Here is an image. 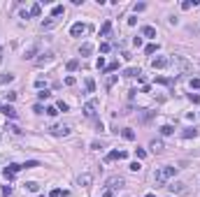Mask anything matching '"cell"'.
Returning a JSON list of instances; mask_svg holds the SVG:
<instances>
[{"label":"cell","instance_id":"6da1fadb","mask_svg":"<svg viewBox=\"0 0 200 197\" xmlns=\"http://www.w3.org/2000/svg\"><path fill=\"white\" fill-rule=\"evenodd\" d=\"M175 174H177V167L165 165V167H161V169H156L154 178H156V183H158V186H163V183H168V181H170V178H172Z\"/></svg>","mask_w":200,"mask_h":197},{"label":"cell","instance_id":"7a4b0ae2","mask_svg":"<svg viewBox=\"0 0 200 197\" xmlns=\"http://www.w3.org/2000/svg\"><path fill=\"white\" fill-rule=\"evenodd\" d=\"M170 65H177L181 72H191V70H193V65L186 61V58H181V56H172V58H170Z\"/></svg>","mask_w":200,"mask_h":197},{"label":"cell","instance_id":"3957f363","mask_svg":"<svg viewBox=\"0 0 200 197\" xmlns=\"http://www.w3.org/2000/svg\"><path fill=\"white\" fill-rule=\"evenodd\" d=\"M105 186H107V190H112V193H114L116 188H121V186H123V176H119V174L109 176V178H107V183H105Z\"/></svg>","mask_w":200,"mask_h":197},{"label":"cell","instance_id":"277c9868","mask_svg":"<svg viewBox=\"0 0 200 197\" xmlns=\"http://www.w3.org/2000/svg\"><path fill=\"white\" fill-rule=\"evenodd\" d=\"M96 109H98V100H89V102L84 104V109H81V111H84L86 118H93V116H96Z\"/></svg>","mask_w":200,"mask_h":197},{"label":"cell","instance_id":"5b68a950","mask_svg":"<svg viewBox=\"0 0 200 197\" xmlns=\"http://www.w3.org/2000/svg\"><path fill=\"white\" fill-rule=\"evenodd\" d=\"M37 51H40V44H31L26 51H23V61H35V56H37Z\"/></svg>","mask_w":200,"mask_h":197},{"label":"cell","instance_id":"8992f818","mask_svg":"<svg viewBox=\"0 0 200 197\" xmlns=\"http://www.w3.org/2000/svg\"><path fill=\"white\" fill-rule=\"evenodd\" d=\"M51 135L54 137H68L70 135V125H54V128H49Z\"/></svg>","mask_w":200,"mask_h":197},{"label":"cell","instance_id":"52a82bcc","mask_svg":"<svg viewBox=\"0 0 200 197\" xmlns=\"http://www.w3.org/2000/svg\"><path fill=\"white\" fill-rule=\"evenodd\" d=\"M170 65V58L165 56H158V58H151V67L154 70H161V67H168Z\"/></svg>","mask_w":200,"mask_h":197},{"label":"cell","instance_id":"ba28073f","mask_svg":"<svg viewBox=\"0 0 200 197\" xmlns=\"http://www.w3.org/2000/svg\"><path fill=\"white\" fill-rule=\"evenodd\" d=\"M170 193H175V195H186L189 193V188H186V183H170Z\"/></svg>","mask_w":200,"mask_h":197},{"label":"cell","instance_id":"9c48e42d","mask_svg":"<svg viewBox=\"0 0 200 197\" xmlns=\"http://www.w3.org/2000/svg\"><path fill=\"white\" fill-rule=\"evenodd\" d=\"M19 169H23L21 165H9V167H5V178H7V181H12V178L16 176V172Z\"/></svg>","mask_w":200,"mask_h":197},{"label":"cell","instance_id":"30bf717a","mask_svg":"<svg viewBox=\"0 0 200 197\" xmlns=\"http://www.w3.org/2000/svg\"><path fill=\"white\" fill-rule=\"evenodd\" d=\"M123 158H128V153L126 151H112V153H107V162H112V160H123Z\"/></svg>","mask_w":200,"mask_h":197},{"label":"cell","instance_id":"8fae6325","mask_svg":"<svg viewBox=\"0 0 200 197\" xmlns=\"http://www.w3.org/2000/svg\"><path fill=\"white\" fill-rule=\"evenodd\" d=\"M54 61V53H40V58H35V63L42 67V65H47V63H51Z\"/></svg>","mask_w":200,"mask_h":197},{"label":"cell","instance_id":"7c38bea8","mask_svg":"<svg viewBox=\"0 0 200 197\" xmlns=\"http://www.w3.org/2000/svg\"><path fill=\"white\" fill-rule=\"evenodd\" d=\"M86 30H89V28H86L84 23H75V26L70 28V33H72V37H79V35H81V33H86Z\"/></svg>","mask_w":200,"mask_h":197},{"label":"cell","instance_id":"4fadbf2b","mask_svg":"<svg viewBox=\"0 0 200 197\" xmlns=\"http://www.w3.org/2000/svg\"><path fill=\"white\" fill-rule=\"evenodd\" d=\"M54 26H58V19H44L42 23H40V28H42V30H51Z\"/></svg>","mask_w":200,"mask_h":197},{"label":"cell","instance_id":"5bb4252c","mask_svg":"<svg viewBox=\"0 0 200 197\" xmlns=\"http://www.w3.org/2000/svg\"><path fill=\"white\" fill-rule=\"evenodd\" d=\"M93 53V44H89V42H84V44L79 46V56H91Z\"/></svg>","mask_w":200,"mask_h":197},{"label":"cell","instance_id":"9a60e30c","mask_svg":"<svg viewBox=\"0 0 200 197\" xmlns=\"http://www.w3.org/2000/svg\"><path fill=\"white\" fill-rule=\"evenodd\" d=\"M142 37H156V28L154 26H142Z\"/></svg>","mask_w":200,"mask_h":197},{"label":"cell","instance_id":"2e32d148","mask_svg":"<svg viewBox=\"0 0 200 197\" xmlns=\"http://www.w3.org/2000/svg\"><path fill=\"white\" fill-rule=\"evenodd\" d=\"M77 181H79V186L89 188V186H91V181H93V176H91V174H81V176L77 178Z\"/></svg>","mask_w":200,"mask_h":197},{"label":"cell","instance_id":"e0dca14e","mask_svg":"<svg viewBox=\"0 0 200 197\" xmlns=\"http://www.w3.org/2000/svg\"><path fill=\"white\" fill-rule=\"evenodd\" d=\"M149 148H151L154 153H161V151H163V141H161V139H151Z\"/></svg>","mask_w":200,"mask_h":197},{"label":"cell","instance_id":"ac0fdd59","mask_svg":"<svg viewBox=\"0 0 200 197\" xmlns=\"http://www.w3.org/2000/svg\"><path fill=\"white\" fill-rule=\"evenodd\" d=\"M196 135H198L196 128H184L181 130V137H184V139H191V137H196Z\"/></svg>","mask_w":200,"mask_h":197},{"label":"cell","instance_id":"d6986e66","mask_svg":"<svg viewBox=\"0 0 200 197\" xmlns=\"http://www.w3.org/2000/svg\"><path fill=\"white\" fill-rule=\"evenodd\" d=\"M28 14H31V16H40V14H42V5H40V3H35L33 7L28 9Z\"/></svg>","mask_w":200,"mask_h":197},{"label":"cell","instance_id":"ffe728a7","mask_svg":"<svg viewBox=\"0 0 200 197\" xmlns=\"http://www.w3.org/2000/svg\"><path fill=\"white\" fill-rule=\"evenodd\" d=\"M3 114L7 116V118H16V111H14V107H9V104H5V107H3Z\"/></svg>","mask_w":200,"mask_h":197},{"label":"cell","instance_id":"44dd1931","mask_svg":"<svg viewBox=\"0 0 200 197\" xmlns=\"http://www.w3.org/2000/svg\"><path fill=\"white\" fill-rule=\"evenodd\" d=\"M142 72H140V67H128L126 72H123V77H128V79H131V77H140Z\"/></svg>","mask_w":200,"mask_h":197},{"label":"cell","instance_id":"7402d4cb","mask_svg":"<svg viewBox=\"0 0 200 197\" xmlns=\"http://www.w3.org/2000/svg\"><path fill=\"white\" fill-rule=\"evenodd\" d=\"M121 135H123V139H128V141H133L135 139V132L131 128H126V130H121Z\"/></svg>","mask_w":200,"mask_h":197},{"label":"cell","instance_id":"603a6c76","mask_svg":"<svg viewBox=\"0 0 200 197\" xmlns=\"http://www.w3.org/2000/svg\"><path fill=\"white\" fill-rule=\"evenodd\" d=\"M49 197H68V190H61V188H54Z\"/></svg>","mask_w":200,"mask_h":197},{"label":"cell","instance_id":"cb8c5ba5","mask_svg":"<svg viewBox=\"0 0 200 197\" xmlns=\"http://www.w3.org/2000/svg\"><path fill=\"white\" fill-rule=\"evenodd\" d=\"M196 0H184V3H181V9H186V12H189V9H193V7H196Z\"/></svg>","mask_w":200,"mask_h":197},{"label":"cell","instance_id":"d4e9b609","mask_svg":"<svg viewBox=\"0 0 200 197\" xmlns=\"http://www.w3.org/2000/svg\"><path fill=\"white\" fill-rule=\"evenodd\" d=\"M63 12H65V9H63V5H56V7L51 9V19H56V16H61Z\"/></svg>","mask_w":200,"mask_h":197},{"label":"cell","instance_id":"484cf974","mask_svg":"<svg viewBox=\"0 0 200 197\" xmlns=\"http://www.w3.org/2000/svg\"><path fill=\"white\" fill-rule=\"evenodd\" d=\"M79 67V61L77 58H72V61H68V72H75V70Z\"/></svg>","mask_w":200,"mask_h":197},{"label":"cell","instance_id":"4316f807","mask_svg":"<svg viewBox=\"0 0 200 197\" xmlns=\"http://www.w3.org/2000/svg\"><path fill=\"white\" fill-rule=\"evenodd\" d=\"M21 167H23V169H35V167H40V162H37V160H28V162H23Z\"/></svg>","mask_w":200,"mask_h":197},{"label":"cell","instance_id":"83f0119b","mask_svg":"<svg viewBox=\"0 0 200 197\" xmlns=\"http://www.w3.org/2000/svg\"><path fill=\"white\" fill-rule=\"evenodd\" d=\"M109 30H112V21H105V23H103V28H100V35H107Z\"/></svg>","mask_w":200,"mask_h":197},{"label":"cell","instance_id":"f1b7e54d","mask_svg":"<svg viewBox=\"0 0 200 197\" xmlns=\"http://www.w3.org/2000/svg\"><path fill=\"white\" fill-rule=\"evenodd\" d=\"M26 188L31 190V193H37V190H40V186H37L35 181H28V183H26Z\"/></svg>","mask_w":200,"mask_h":197},{"label":"cell","instance_id":"f546056e","mask_svg":"<svg viewBox=\"0 0 200 197\" xmlns=\"http://www.w3.org/2000/svg\"><path fill=\"white\" fill-rule=\"evenodd\" d=\"M12 79H14V74H9V72L7 74H0V83H9Z\"/></svg>","mask_w":200,"mask_h":197},{"label":"cell","instance_id":"4dcf8cb0","mask_svg":"<svg viewBox=\"0 0 200 197\" xmlns=\"http://www.w3.org/2000/svg\"><path fill=\"white\" fill-rule=\"evenodd\" d=\"M172 132H175L172 125H163V128H161V135H172Z\"/></svg>","mask_w":200,"mask_h":197},{"label":"cell","instance_id":"1f68e13d","mask_svg":"<svg viewBox=\"0 0 200 197\" xmlns=\"http://www.w3.org/2000/svg\"><path fill=\"white\" fill-rule=\"evenodd\" d=\"M128 169H131V172H140V169H142V165H140L137 160H135V162H131V165H128Z\"/></svg>","mask_w":200,"mask_h":197},{"label":"cell","instance_id":"d6a6232c","mask_svg":"<svg viewBox=\"0 0 200 197\" xmlns=\"http://www.w3.org/2000/svg\"><path fill=\"white\" fill-rule=\"evenodd\" d=\"M84 86H86V91H89V93H93V88H96V83H93V79H86V83H84Z\"/></svg>","mask_w":200,"mask_h":197},{"label":"cell","instance_id":"836d02e7","mask_svg":"<svg viewBox=\"0 0 200 197\" xmlns=\"http://www.w3.org/2000/svg\"><path fill=\"white\" fill-rule=\"evenodd\" d=\"M116 79H119V77H116V74L107 77V88H112V86H114V83H116Z\"/></svg>","mask_w":200,"mask_h":197},{"label":"cell","instance_id":"e575fe53","mask_svg":"<svg viewBox=\"0 0 200 197\" xmlns=\"http://www.w3.org/2000/svg\"><path fill=\"white\" fill-rule=\"evenodd\" d=\"M135 156L142 160V158H147V151H144V148H135Z\"/></svg>","mask_w":200,"mask_h":197},{"label":"cell","instance_id":"d590c367","mask_svg":"<svg viewBox=\"0 0 200 197\" xmlns=\"http://www.w3.org/2000/svg\"><path fill=\"white\" fill-rule=\"evenodd\" d=\"M133 9H135V14H137V12H144V9H147V5H144V3H137Z\"/></svg>","mask_w":200,"mask_h":197},{"label":"cell","instance_id":"8d00e7d4","mask_svg":"<svg viewBox=\"0 0 200 197\" xmlns=\"http://www.w3.org/2000/svg\"><path fill=\"white\" fill-rule=\"evenodd\" d=\"M144 51H147V53H154V51H158V44H147Z\"/></svg>","mask_w":200,"mask_h":197},{"label":"cell","instance_id":"74e56055","mask_svg":"<svg viewBox=\"0 0 200 197\" xmlns=\"http://www.w3.org/2000/svg\"><path fill=\"white\" fill-rule=\"evenodd\" d=\"M114 70H119V63H116V61L107 65V72H114Z\"/></svg>","mask_w":200,"mask_h":197},{"label":"cell","instance_id":"f35d334b","mask_svg":"<svg viewBox=\"0 0 200 197\" xmlns=\"http://www.w3.org/2000/svg\"><path fill=\"white\" fill-rule=\"evenodd\" d=\"M56 109H58V111H68V104H65V102H63V100H61V102L56 104Z\"/></svg>","mask_w":200,"mask_h":197},{"label":"cell","instance_id":"ab89813d","mask_svg":"<svg viewBox=\"0 0 200 197\" xmlns=\"http://www.w3.org/2000/svg\"><path fill=\"white\" fill-rule=\"evenodd\" d=\"M75 83H77V79H75V77H68V79H65V86H75Z\"/></svg>","mask_w":200,"mask_h":197},{"label":"cell","instance_id":"60d3db41","mask_svg":"<svg viewBox=\"0 0 200 197\" xmlns=\"http://www.w3.org/2000/svg\"><path fill=\"white\" fill-rule=\"evenodd\" d=\"M47 114H49V116H56L58 109H56V107H49V109H47Z\"/></svg>","mask_w":200,"mask_h":197},{"label":"cell","instance_id":"b9f144b4","mask_svg":"<svg viewBox=\"0 0 200 197\" xmlns=\"http://www.w3.org/2000/svg\"><path fill=\"white\" fill-rule=\"evenodd\" d=\"M3 195H5V197H9V195H12V188H9V186H5V188H3Z\"/></svg>","mask_w":200,"mask_h":197},{"label":"cell","instance_id":"7bdbcfd3","mask_svg":"<svg viewBox=\"0 0 200 197\" xmlns=\"http://www.w3.org/2000/svg\"><path fill=\"white\" fill-rule=\"evenodd\" d=\"M191 88H200V79H191Z\"/></svg>","mask_w":200,"mask_h":197},{"label":"cell","instance_id":"ee69618b","mask_svg":"<svg viewBox=\"0 0 200 197\" xmlns=\"http://www.w3.org/2000/svg\"><path fill=\"white\" fill-rule=\"evenodd\" d=\"M100 51H103V53H107V51H109V44H107V42H105V44H100Z\"/></svg>","mask_w":200,"mask_h":197},{"label":"cell","instance_id":"f6af8a7d","mask_svg":"<svg viewBox=\"0 0 200 197\" xmlns=\"http://www.w3.org/2000/svg\"><path fill=\"white\" fill-rule=\"evenodd\" d=\"M96 65H98V70H103V67H105V58H98Z\"/></svg>","mask_w":200,"mask_h":197},{"label":"cell","instance_id":"bcb514c9","mask_svg":"<svg viewBox=\"0 0 200 197\" xmlns=\"http://www.w3.org/2000/svg\"><path fill=\"white\" fill-rule=\"evenodd\" d=\"M49 95H51L49 91H42V93H40V100H47V98H49Z\"/></svg>","mask_w":200,"mask_h":197},{"label":"cell","instance_id":"7dc6e473","mask_svg":"<svg viewBox=\"0 0 200 197\" xmlns=\"http://www.w3.org/2000/svg\"><path fill=\"white\" fill-rule=\"evenodd\" d=\"M100 197H112V190H107V188H105V193L100 195Z\"/></svg>","mask_w":200,"mask_h":197},{"label":"cell","instance_id":"c3c4849f","mask_svg":"<svg viewBox=\"0 0 200 197\" xmlns=\"http://www.w3.org/2000/svg\"><path fill=\"white\" fill-rule=\"evenodd\" d=\"M3 53H5V51H3V49H0V63H3Z\"/></svg>","mask_w":200,"mask_h":197},{"label":"cell","instance_id":"681fc988","mask_svg":"<svg viewBox=\"0 0 200 197\" xmlns=\"http://www.w3.org/2000/svg\"><path fill=\"white\" fill-rule=\"evenodd\" d=\"M40 197H44V195H40Z\"/></svg>","mask_w":200,"mask_h":197}]
</instances>
